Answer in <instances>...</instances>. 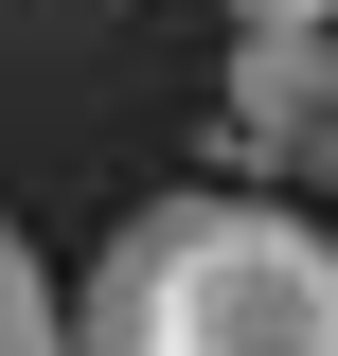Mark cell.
Segmentation results:
<instances>
[{"label": "cell", "instance_id": "obj_1", "mask_svg": "<svg viewBox=\"0 0 338 356\" xmlns=\"http://www.w3.org/2000/svg\"><path fill=\"white\" fill-rule=\"evenodd\" d=\"M72 356H338V250L285 196H143L72 285Z\"/></svg>", "mask_w": 338, "mask_h": 356}, {"label": "cell", "instance_id": "obj_3", "mask_svg": "<svg viewBox=\"0 0 338 356\" xmlns=\"http://www.w3.org/2000/svg\"><path fill=\"white\" fill-rule=\"evenodd\" d=\"M0 356H72V321H54V267L0 232Z\"/></svg>", "mask_w": 338, "mask_h": 356}, {"label": "cell", "instance_id": "obj_2", "mask_svg": "<svg viewBox=\"0 0 338 356\" xmlns=\"http://www.w3.org/2000/svg\"><path fill=\"white\" fill-rule=\"evenodd\" d=\"M232 143L267 178H338V18L321 36H232Z\"/></svg>", "mask_w": 338, "mask_h": 356}, {"label": "cell", "instance_id": "obj_4", "mask_svg": "<svg viewBox=\"0 0 338 356\" xmlns=\"http://www.w3.org/2000/svg\"><path fill=\"white\" fill-rule=\"evenodd\" d=\"M232 18H250V36H321L338 0H232Z\"/></svg>", "mask_w": 338, "mask_h": 356}]
</instances>
